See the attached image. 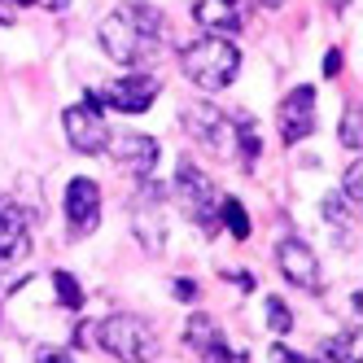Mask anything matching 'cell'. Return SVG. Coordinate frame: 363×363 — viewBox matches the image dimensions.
<instances>
[{
    "mask_svg": "<svg viewBox=\"0 0 363 363\" xmlns=\"http://www.w3.org/2000/svg\"><path fill=\"white\" fill-rule=\"evenodd\" d=\"M162 40V18L149 5H123L101 22V48L118 66H140Z\"/></svg>",
    "mask_w": 363,
    "mask_h": 363,
    "instance_id": "1",
    "label": "cell"
},
{
    "mask_svg": "<svg viewBox=\"0 0 363 363\" xmlns=\"http://www.w3.org/2000/svg\"><path fill=\"white\" fill-rule=\"evenodd\" d=\"M237 70H241V53H237V44L223 40V35H201L184 48V74L206 92L228 88L237 79Z\"/></svg>",
    "mask_w": 363,
    "mask_h": 363,
    "instance_id": "2",
    "label": "cell"
},
{
    "mask_svg": "<svg viewBox=\"0 0 363 363\" xmlns=\"http://www.w3.org/2000/svg\"><path fill=\"white\" fill-rule=\"evenodd\" d=\"M92 333H96L101 350L123 359V363H149L153 354H158V333H153V324L132 315V311H118V315L101 320Z\"/></svg>",
    "mask_w": 363,
    "mask_h": 363,
    "instance_id": "3",
    "label": "cell"
},
{
    "mask_svg": "<svg viewBox=\"0 0 363 363\" xmlns=\"http://www.w3.org/2000/svg\"><path fill=\"white\" fill-rule=\"evenodd\" d=\"M175 197L189 211V219H197L206 232L219 228V201H223V193L211 184V175L197 171L193 162H179V171H175Z\"/></svg>",
    "mask_w": 363,
    "mask_h": 363,
    "instance_id": "4",
    "label": "cell"
},
{
    "mask_svg": "<svg viewBox=\"0 0 363 363\" xmlns=\"http://www.w3.org/2000/svg\"><path fill=\"white\" fill-rule=\"evenodd\" d=\"M62 127H66L70 149H79V153L110 149V127H106V114L96 110V101H79V106H70L62 114Z\"/></svg>",
    "mask_w": 363,
    "mask_h": 363,
    "instance_id": "5",
    "label": "cell"
},
{
    "mask_svg": "<svg viewBox=\"0 0 363 363\" xmlns=\"http://www.w3.org/2000/svg\"><path fill=\"white\" fill-rule=\"evenodd\" d=\"M153 96H158V79H149V74H123L114 84H101L92 101H101V106H110L118 114H145L153 106Z\"/></svg>",
    "mask_w": 363,
    "mask_h": 363,
    "instance_id": "6",
    "label": "cell"
},
{
    "mask_svg": "<svg viewBox=\"0 0 363 363\" xmlns=\"http://www.w3.org/2000/svg\"><path fill=\"white\" fill-rule=\"evenodd\" d=\"M184 346L197 359H206V363H250L241 350L228 346V337L219 333V324L211 315H189V324H184Z\"/></svg>",
    "mask_w": 363,
    "mask_h": 363,
    "instance_id": "7",
    "label": "cell"
},
{
    "mask_svg": "<svg viewBox=\"0 0 363 363\" xmlns=\"http://www.w3.org/2000/svg\"><path fill=\"white\" fill-rule=\"evenodd\" d=\"M276 263H280V272H284V280H289V284H298V289H306V294H320V284H324L320 258L311 254L306 241L284 237V241L276 245Z\"/></svg>",
    "mask_w": 363,
    "mask_h": 363,
    "instance_id": "8",
    "label": "cell"
},
{
    "mask_svg": "<svg viewBox=\"0 0 363 363\" xmlns=\"http://www.w3.org/2000/svg\"><path fill=\"white\" fill-rule=\"evenodd\" d=\"M276 123H280V136H284V145H298V140H306L311 132H315V88H294L289 96L280 101V114H276Z\"/></svg>",
    "mask_w": 363,
    "mask_h": 363,
    "instance_id": "9",
    "label": "cell"
},
{
    "mask_svg": "<svg viewBox=\"0 0 363 363\" xmlns=\"http://www.w3.org/2000/svg\"><path fill=\"white\" fill-rule=\"evenodd\" d=\"M66 223L74 237H88V232L101 223V184L96 179H70L66 189Z\"/></svg>",
    "mask_w": 363,
    "mask_h": 363,
    "instance_id": "10",
    "label": "cell"
},
{
    "mask_svg": "<svg viewBox=\"0 0 363 363\" xmlns=\"http://www.w3.org/2000/svg\"><path fill=\"white\" fill-rule=\"evenodd\" d=\"M132 228L145 250H162V189H153L149 179H140V193L132 206Z\"/></svg>",
    "mask_w": 363,
    "mask_h": 363,
    "instance_id": "11",
    "label": "cell"
},
{
    "mask_svg": "<svg viewBox=\"0 0 363 363\" xmlns=\"http://www.w3.org/2000/svg\"><path fill=\"white\" fill-rule=\"evenodd\" d=\"M27 254H31L27 215H22L9 197H0V263H22Z\"/></svg>",
    "mask_w": 363,
    "mask_h": 363,
    "instance_id": "12",
    "label": "cell"
},
{
    "mask_svg": "<svg viewBox=\"0 0 363 363\" xmlns=\"http://www.w3.org/2000/svg\"><path fill=\"white\" fill-rule=\"evenodd\" d=\"M110 153H114V162H118L123 171H132L136 179H149L153 167H158V140H153V136H140V132H127L123 140H114Z\"/></svg>",
    "mask_w": 363,
    "mask_h": 363,
    "instance_id": "13",
    "label": "cell"
},
{
    "mask_svg": "<svg viewBox=\"0 0 363 363\" xmlns=\"http://www.w3.org/2000/svg\"><path fill=\"white\" fill-rule=\"evenodd\" d=\"M184 127L201 140V145H211V149H228L232 145V118L215 106H193L184 110Z\"/></svg>",
    "mask_w": 363,
    "mask_h": 363,
    "instance_id": "14",
    "label": "cell"
},
{
    "mask_svg": "<svg viewBox=\"0 0 363 363\" xmlns=\"http://www.w3.org/2000/svg\"><path fill=\"white\" fill-rule=\"evenodd\" d=\"M193 18L211 35H232L241 31V0H193Z\"/></svg>",
    "mask_w": 363,
    "mask_h": 363,
    "instance_id": "15",
    "label": "cell"
},
{
    "mask_svg": "<svg viewBox=\"0 0 363 363\" xmlns=\"http://www.w3.org/2000/svg\"><path fill=\"white\" fill-rule=\"evenodd\" d=\"M219 219L232 228V237H237V241L250 237V215H245V206H241L237 197H223V201H219Z\"/></svg>",
    "mask_w": 363,
    "mask_h": 363,
    "instance_id": "16",
    "label": "cell"
},
{
    "mask_svg": "<svg viewBox=\"0 0 363 363\" xmlns=\"http://www.w3.org/2000/svg\"><path fill=\"white\" fill-rule=\"evenodd\" d=\"M232 136H237V145H241V167L254 171V162H258V132H254V123L241 118L237 127H232Z\"/></svg>",
    "mask_w": 363,
    "mask_h": 363,
    "instance_id": "17",
    "label": "cell"
},
{
    "mask_svg": "<svg viewBox=\"0 0 363 363\" xmlns=\"http://www.w3.org/2000/svg\"><path fill=\"white\" fill-rule=\"evenodd\" d=\"M263 311H267V324H272L276 337H284L294 328V315H289V306H284L280 298H263Z\"/></svg>",
    "mask_w": 363,
    "mask_h": 363,
    "instance_id": "18",
    "label": "cell"
},
{
    "mask_svg": "<svg viewBox=\"0 0 363 363\" xmlns=\"http://www.w3.org/2000/svg\"><path fill=\"white\" fill-rule=\"evenodd\" d=\"M53 289L62 294V306H70V311L84 306V294H79V284H74L70 272H53Z\"/></svg>",
    "mask_w": 363,
    "mask_h": 363,
    "instance_id": "19",
    "label": "cell"
},
{
    "mask_svg": "<svg viewBox=\"0 0 363 363\" xmlns=\"http://www.w3.org/2000/svg\"><path fill=\"white\" fill-rule=\"evenodd\" d=\"M328 359H333V363H359V337H354V333L333 337V342H328Z\"/></svg>",
    "mask_w": 363,
    "mask_h": 363,
    "instance_id": "20",
    "label": "cell"
},
{
    "mask_svg": "<svg viewBox=\"0 0 363 363\" xmlns=\"http://www.w3.org/2000/svg\"><path fill=\"white\" fill-rule=\"evenodd\" d=\"M342 145H346V149H359V114H354V110H350L346 123H342Z\"/></svg>",
    "mask_w": 363,
    "mask_h": 363,
    "instance_id": "21",
    "label": "cell"
},
{
    "mask_svg": "<svg viewBox=\"0 0 363 363\" xmlns=\"http://www.w3.org/2000/svg\"><path fill=\"white\" fill-rule=\"evenodd\" d=\"M272 363H315V359H302V354H294L284 342H276V346H272Z\"/></svg>",
    "mask_w": 363,
    "mask_h": 363,
    "instance_id": "22",
    "label": "cell"
},
{
    "mask_svg": "<svg viewBox=\"0 0 363 363\" xmlns=\"http://www.w3.org/2000/svg\"><path fill=\"white\" fill-rule=\"evenodd\" d=\"M346 201L359 206V162H350V171H346Z\"/></svg>",
    "mask_w": 363,
    "mask_h": 363,
    "instance_id": "23",
    "label": "cell"
},
{
    "mask_svg": "<svg viewBox=\"0 0 363 363\" xmlns=\"http://www.w3.org/2000/svg\"><path fill=\"white\" fill-rule=\"evenodd\" d=\"M13 9H18L13 0H0V27H9V22H13Z\"/></svg>",
    "mask_w": 363,
    "mask_h": 363,
    "instance_id": "24",
    "label": "cell"
},
{
    "mask_svg": "<svg viewBox=\"0 0 363 363\" xmlns=\"http://www.w3.org/2000/svg\"><path fill=\"white\" fill-rule=\"evenodd\" d=\"M337 70H342V53H337V48H333V53L324 57V74H337Z\"/></svg>",
    "mask_w": 363,
    "mask_h": 363,
    "instance_id": "25",
    "label": "cell"
},
{
    "mask_svg": "<svg viewBox=\"0 0 363 363\" xmlns=\"http://www.w3.org/2000/svg\"><path fill=\"white\" fill-rule=\"evenodd\" d=\"M175 294H179V298H197V284H189V280H175Z\"/></svg>",
    "mask_w": 363,
    "mask_h": 363,
    "instance_id": "26",
    "label": "cell"
},
{
    "mask_svg": "<svg viewBox=\"0 0 363 363\" xmlns=\"http://www.w3.org/2000/svg\"><path fill=\"white\" fill-rule=\"evenodd\" d=\"M13 5H48V9H62L66 0H13Z\"/></svg>",
    "mask_w": 363,
    "mask_h": 363,
    "instance_id": "27",
    "label": "cell"
},
{
    "mask_svg": "<svg viewBox=\"0 0 363 363\" xmlns=\"http://www.w3.org/2000/svg\"><path fill=\"white\" fill-rule=\"evenodd\" d=\"M44 363H70V359H66V354H48Z\"/></svg>",
    "mask_w": 363,
    "mask_h": 363,
    "instance_id": "28",
    "label": "cell"
},
{
    "mask_svg": "<svg viewBox=\"0 0 363 363\" xmlns=\"http://www.w3.org/2000/svg\"><path fill=\"white\" fill-rule=\"evenodd\" d=\"M263 5H267V9H276V5H284V0H263Z\"/></svg>",
    "mask_w": 363,
    "mask_h": 363,
    "instance_id": "29",
    "label": "cell"
},
{
    "mask_svg": "<svg viewBox=\"0 0 363 363\" xmlns=\"http://www.w3.org/2000/svg\"><path fill=\"white\" fill-rule=\"evenodd\" d=\"M328 5H333V9H342V5H346V0H328Z\"/></svg>",
    "mask_w": 363,
    "mask_h": 363,
    "instance_id": "30",
    "label": "cell"
}]
</instances>
